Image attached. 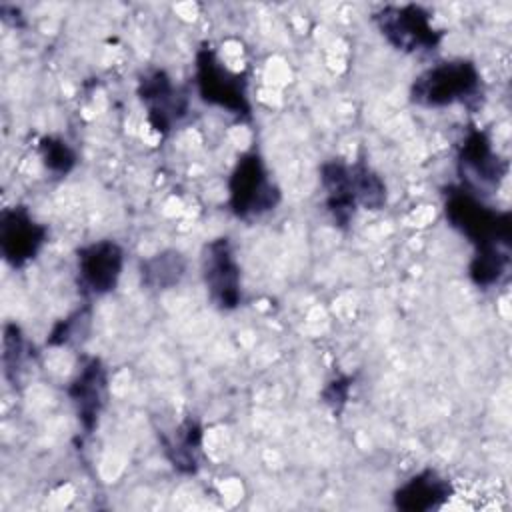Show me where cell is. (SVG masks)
Masks as SVG:
<instances>
[{"label": "cell", "instance_id": "ffe728a7", "mask_svg": "<svg viewBox=\"0 0 512 512\" xmlns=\"http://www.w3.org/2000/svg\"><path fill=\"white\" fill-rule=\"evenodd\" d=\"M88 324H90V306L86 308H80L76 312H72L70 316L58 320L48 338H46V344L48 346H64V344H70L72 340H76L80 334H84L88 330Z\"/></svg>", "mask_w": 512, "mask_h": 512}, {"label": "cell", "instance_id": "5bb4252c", "mask_svg": "<svg viewBox=\"0 0 512 512\" xmlns=\"http://www.w3.org/2000/svg\"><path fill=\"white\" fill-rule=\"evenodd\" d=\"M162 444L166 458L180 474H194L200 468L202 426L198 420L186 418L176 428L174 438L162 436Z\"/></svg>", "mask_w": 512, "mask_h": 512}, {"label": "cell", "instance_id": "d6986e66", "mask_svg": "<svg viewBox=\"0 0 512 512\" xmlns=\"http://www.w3.org/2000/svg\"><path fill=\"white\" fill-rule=\"evenodd\" d=\"M38 152L44 168L56 176L70 174L78 162L74 148L58 136H42L38 140Z\"/></svg>", "mask_w": 512, "mask_h": 512}, {"label": "cell", "instance_id": "7c38bea8", "mask_svg": "<svg viewBox=\"0 0 512 512\" xmlns=\"http://www.w3.org/2000/svg\"><path fill=\"white\" fill-rule=\"evenodd\" d=\"M320 184L324 190V204L330 212L334 224L346 230L356 214L358 200L352 182L350 164L344 160L332 158L320 164Z\"/></svg>", "mask_w": 512, "mask_h": 512}, {"label": "cell", "instance_id": "8992f818", "mask_svg": "<svg viewBox=\"0 0 512 512\" xmlns=\"http://www.w3.org/2000/svg\"><path fill=\"white\" fill-rule=\"evenodd\" d=\"M460 186L472 194L496 192L508 174V162L492 148L488 134L476 126H468L456 156Z\"/></svg>", "mask_w": 512, "mask_h": 512}, {"label": "cell", "instance_id": "44dd1931", "mask_svg": "<svg viewBox=\"0 0 512 512\" xmlns=\"http://www.w3.org/2000/svg\"><path fill=\"white\" fill-rule=\"evenodd\" d=\"M352 382H354L352 376H338V378H332V380L324 386L320 398H322V402H324L334 414H340V412L344 410V406H346V402H348V394H350Z\"/></svg>", "mask_w": 512, "mask_h": 512}, {"label": "cell", "instance_id": "ba28073f", "mask_svg": "<svg viewBox=\"0 0 512 512\" xmlns=\"http://www.w3.org/2000/svg\"><path fill=\"white\" fill-rule=\"evenodd\" d=\"M136 94L146 106L150 126L162 136H166L188 112L186 90L174 86L172 78L160 68H152L140 76Z\"/></svg>", "mask_w": 512, "mask_h": 512}, {"label": "cell", "instance_id": "3957f363", "mask_svg": "<svg viewBox=\"0 0 512 512\" xmlns=\"http://www.w3.org/2000/svg\"><path fill=\"white\" fill-rule=\"evenodd\" d=\"M280 188L272 182L258 152L238 158L228 178V206L236 218H258L280 204Z\"/></svg>", "mask_w": 512, "mask_h": 512}, {"label": "cell", "instance_id": "277c9868", "mask_svg": "<svg viewBox=\"0 0 512 512\" xmlns=\"http://www.w3.org/2000/svg\"><path fill=\"white\" fill-rule=\"evenodd\" d=\"M196 88L202 102L218 106L240 120L252 118L248 82L244 74L226 68L210 46H202L194 58Z\"/></svg>", "mask_w": 512, "mask_h": 512}, {"label": "cell", "instance_id": "ac0fdd59", "mask_svg": "<svg viewBox=\"0 0 512 512\" xmlns=\"http://www.w3.org/2000/svg\"><path fill=\"white\" fill-rule=\"evenodd\" d=\"M26 340L16 324H6L4 326V336H2V366H4V376L6 380L16 386L20 382V374L24 370L26 362Z\"/></svg>", "mask_w": 512, "mask_h": 512}, {"label": "cell", "instance_id": "2e32d148", "mask_svg": "<svg viewBox=\"0 0 512 512\" xmlns=\"http://www.w3.org/2000/svg\"><path fill=\"white\" fill-rule=\"evenodd\" d=\"M352 170V182L358 206H364L366 210H380L384 208L388 200V188L382 176L368 166L364 160H356L350 164Z\"/></svg>", "mask_w": 512, "mask_h": 512}, {"label": "cell", "instance_id": "7a4b0ae2", "mask_svg": "<svg viewBox=\"0 0 512 512\" xmlns=\"http://www.w3.org/2000/svg\"><path fill=\"white\" fill-rule=\"evenodd\" d=\"M480 72L472 60L440 62L422 72L410 86V100L424 108L470 104L480 94Z\"/></svg>", "mask_w": 512, "mask_h": 512}, {"label": "cell", "instance_id": "6da1fadb", "mask_svg": "<svg viewBox=\"0 0 512 512\" xmlns=\"http://www.w3.org/2000/svg\"><path fill=\"white\" fill-rule=\"evenodd\" d=\"M444 216L474 246V252L510 250L512 212L484 204L462 186L444 188Z\"/></svg>", "mask_w": 512, "mask_h": 512}, {"label": "cell", "instance_id": "5b68a950", "mask_svg": "<svg viewBox=\"0 0 512 512\" xmlns=\"http://www.w3.org/2000/svg\"><path fill=\"white\" fill-rule=\"evenodd\" d=\"M378 32L400 52L416 54L434 50L444 32L434 28L430 12L418 4H388L372 14Z\"/></svg>", "mask_w": 512, "mask_h": 512}, {"label": "cell", "instance_id": "30bf717a", "mask_svg": "<svg viewBox=\"0 0 512 512\" xmlns=\"http://www.w3.org/2000/svg\"><path fill=\"white\" fill-rule=\"evenodd\" d=\"M80 284L94 296H104L118 286L124 250L114 240H96L76 252Z\"/></svg>", "mask_w": 512, "mask_h": 512}, {"label": "cell", "instance_id": "52a82bcc", "mask_svg": "<svg viewBox=\"0 0 512 512\" xmlns=\"http://www.w3.org/2000/svg\"><path fill=\"white\" fill-rule=\"evenodd\" d=\"M200 268L212 304L224 312L238 308L242 302L240 266L230 238L220 236L206 242L200 256Z\"/></svg>", "mask_w": 512, "mask_h": 512}, {"label": "cell", "instance_id": "9c48e42d", "mask_svg": "<svg viewBox=\"0 0 512 512\" xmlns=\"http://www.w3.org/2000/svg\"><path fill=\"white\" fill-rule=\"evenodd\" d=\"M46 238L48 228L36 222L26 206H12L0 212V252L12 268H22L34 260Z\"/></svg>", "mask_w": 512, "mask_h": 512}, {"label": "cell", "instance_id": "8fae6325", "mask_svg": "<svg viewBox=\"0 0 512 512\" xmlns=\"http://www.w3.org/2000/svg\"><path fill=\"white\" fill-rule=\"evenodd\" d=\"M108 374L100 358H86L78 374L68 384L66 392L72 400L84 434H92L106 404Z\"/></svg>", "mask_w": 512, "mask_h": 512}, {"label": "cell", "instance_id": "9a60e30c", "mask_svg": "<svg viewBox=\"0 0 512 512\" xmlns=\"http://www.w3.org/2000/svg\"><path fill=\"white\" fill-rule=\"evenodd\" d=\"M186 274V258L178 250H162L140 262V280L146 288H174Z\"/></svg>", "mask_w": 512, "mask_h": 512}, {"label": "cell", "instance_id": "e0dca14e", "mask_svg": "<svg viewBox=\"0 0 512 512\" xmlns=\"http://www.w3.org/2000/svg\"><path fill=\"white\" fill-rule=\"evenodd\" d=\"M508 266L510 250L474 252L468 264V276L478 288H490L508 274Z\"/></svg>", "mask_w": 512, "mask_h": 512}, {"label": "cell", "instance_id": "4fadbf2b", "mask_svg": "<svg viewBox=\"0 0 512 512\" xmlns=\"http://www.w3.org/2000/svg\"><path fill=\"white\" fill-rule=\"evenodd\" d=\"M454 488L440 472L426 468L408 478L394 492V508L402 512H428L444 506Z\"/></svg>", "mask_w": 512, "mask_h": 512}]
</instances>
